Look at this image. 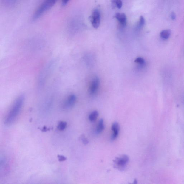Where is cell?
<instances>
[{
	"instance_id": "1",
	"label": "cell",
	"mask_w": 184,
	"mask_h": 184,
	"mask_svg": "<svg viewBox=\"0 0 184 184\" xmlns=\"http://www.w3.org/2000/svg\"><path fill=\"white\" fill-rule=\"evenodd\" d=\"M24 99V96L21 95L16 100L5 118L4 123L6 125H11L16 120L23 106Z\"/></svg>"
},
{
	"instance_id": "2",
	"label": "cell",
	"mask_w": 184,
	"mask_h": 184,
	"mask_svg": "<svg viewBox=\"0 0 184 184\" xmlns=\"http://www.w3.org/2000/svg\"><path fill=\"white\" fill-rule=\"evenodd\" d=\"M57 0H45L36 10L33 17L34 20H37L45 12L54 6Z\"/></svg>"
},
{
	"instance_id": "3",
	"label": "cell",
	"mask_w": 184,
	"mask_h": 184,
	"mask_svg": "<svg viewBox=\"0 0 184 184\" xmlns=\"http://www.w3.org/2000/svg\"><path fill=\"white\" fill-rule=\"evenodd\" d=\"M129 162V157L127 155H120L117 157L113 160V166L119 170L123 171L127 167Z\"/></svg>"
},
{
	"instance_id": "4",
	"label": "cell",
	"mask_w": 184,
	"mask_h": 184,
	"mask_svg": "<svg viewBox=\"0 0 184 184\" xmlns=\"http://www.w3.org/2000/svg\"><path fill=\"white\" fill-rule=\"evenodd\" d=\"M100 13L98 9L94 10L92 16L90 17V20L92 26L95 29L99 27L100 23Z\"/></svg>"
},
{
	"instance_id": "5",
	"label": "cell",
	"mask_w": 184,
	"mask_h": 184,
	"mask_svg": "<svg viewBox=\"0 0 184 184\" xmlns=\"http://www.w3.org/2000/svg\"><path fill=\"white\" fill-rule=\"evenodd\" d=\"M100 86V80L97 77L93 79L89 88V92L91 95L93 96L97 92Z\"/></svg>"
},
{
	"instance_id": "6",
	"label": "cell",
	"mask_w": 184,
	"mask_h": 184,
	"mask_svg": "<svg viewBox=\"0 0 184 184\" xmlns=\"http://www.w3.org/2000/svg\"><path fill=\"white\" fill-rule=\"evenodd\" d=\"M76 101V96L74 94L70 95L64 101L63 107L64 109H69L74 106Z\"/></svg>"
},
{
	"instance_id": "7",
	"label": "cell",
	"mask_w": 184,
	"mask_h": 184,
	"mask_svg": "<svg viewBox=\"0 0 184 184\" xmlns=\"http://www.w3.org/2000/svg\"><path fill=\"white\" fill-rule=\"evenodd\" d=\"M115 17L118 21L122 27H125L127 24V17L125 14L117 13L115 14Z\"/></svg>"
},
{
	"instance_id": "8",
	"label": "cell",
	"mask_w": 184,
	"mask_h": 184,
	"mask_svg": "<svg viewBox=\"0 0 184 184\" xmlns=\"http://www.w3.org/2000/svg\"><path fill=\"white\" fill-rule=\"evenodd\" d=\"M112 129L113 134L112 135L111 140L112 141H114L118 137L120 129V126L118 122H115L112 124Z\"/></svg>"
},
{
	"instance_id": "9",
	"label": "cell",
	"mask_w": 184,
	"mask_h": 184,
	"mask_svg": "<svg viewBox=\"0 0 184 184\" xmlns=\"http://www.w3.org/2000/svg\"><path fill=\"white\" fill-rule=\"evenodd\" d=\"M104 120L103 119H101L98 123L97 129H96V132L98 134H100L104 131Z\"/></svg>"
},
{
	"instance_id": "10",
	"label": "cell",
	"mask_w": 184,
	"mask_h": 184,
	"mask_svg": "<svg viewBox=\"0 0 184 184\" xmlns=\"http://www.w3.org/2000/svg\"><path fill=\"white\" fill-rule=\"evenodd\" d=\"M171 31L170 30H165L160 33V36L163 39H168L171 35Z\"/></svg>"
},
{
	"instance_id": "11",
	"label": "cell",
	"mask_w": 184,
	"mask_h": 184,
	"mask_svg": "<svg viewBox=\"0 0 184 184\" xmlns=\"http://www.w3.org/2000/svg\"><path fill=\"white\" fill-rule=\"evenodd\" d=\"M99 113L96 110L92 112L89 115V120L90 122H92L95 121L98 117L99 116Z\"/></svg>"
},
{
	"instance_id": "12",
	"label": "cell",
	"mask_w": 184,
	"mask_h": 184,
	"mask_svg": "<svg viewBox=\"0 0 184 184\" xmlns=\"http://www.w3.org/2000/svg\"><path fill=\"white\" fill-rule=\"evenodd\" d=\"M111 1L112 5L114 7H117L119 9L121 8L122 6V2L121 0H112Z\"/></svg>"
},
{
	"instance_id": "13",
	"label": "cell",
	"mask_w": 184,
	"mask_h": 184,
	"mask_svg": "<svg viewBox=\"0 0 184 184\" xmlns=\"http://www.w3.org/2000/svg\"><path fill=\"white\" fill-rule=\"evenodd\" d=\"M67 126V123L65 122L61 121L59 123L57 126V129L59 131H63L64 130Z\"/></svg>"
},
{
	"instance_id": "14",
	"label": "cell",
	"mask_w": 184,
	"mask_h": 184,
	"mask_svg": "<svg viewBox=\"0 0 184 184\" xmlns=\"http://www.w3.org/2000/svg\"><path fill=\"white\" fill-rule=\"evenodd\" d=\"M134 62L141 67L144 66L145 64L144 59L141 57H138L136 59L134 60Z\"/></svg>"
},
{
	"instance_id": "15",
	"label": "cell",
	"mask_w": 184,
	"mask_h": 184,
	"mask_svg": "<svg viewBox=\"0 0 184 184\" xmlns=\"http://www.w3.org/2000/svg\"><path fill=\"white\" fill-rule=\"evenodd\" d=\"M145 24V20L144 17L142 16L140 17L139 22L137 25L138 29L142 28Z\"/></svg>"
},
{
	"instance_id": "16",
	"label": "cell",
	"mask_w": 184,
	"mask_h": 184,
	"mask_svg": "<svg viewBox=\"0 0 184 184\" xmlns=\"http://www.w3.org/2000/svg\"><path fill=\"white\" fill-rule=\"evenodd\" d=\"M80 139L81 140L82 143H83L84 145H87L89 143L88 140L86 138L84 135H82L81 136Z\"/></svg>"
},
{
	"instance_id": "17",
	"label": "cell",
	"mask_w": 184,
	"mask_h": 184,
	"mask_svg": "<svg viewBox=\"0 0 184 184\" xmlns=\"http://www.w3.org/2000/svg\"><path fill=\"white\" fill-rule=\"evenodd\" d=\"M57 157L59 162H64V161H66L67 159L66 157L63 155H58Z\"/></svg>"
},
{
	"instance_id": "18",
	"label": "cell",
	"mask_w": 184,
	"mask_h": 184,
	"mask_svg": "<svg viewBox=\"0 0 184 184\" xmlns=\"http://www.w3.org/2000/svg\"><path fill=\"white\" fill-rule=\"evenodd\" d=\"M62 4L63 6H65L68 4L70 0H62Z\"/></svg>"
},
{
	"instance_id": "19",
	"label": "cell",
	"mask_w": 184,
	"mask_h": 184,
	"mask_svg": "<svg viewBox=\"0 0 184 184\" xmlns=\"http://www.w3.org/2000/svg\"><path fill=\"white\" fill-rule=\"evenodd\" d=\"M171 18L172 20H174L176 18V15L174 12H172L171 14Z\"/></svg>"
},
{
	"instance_id": "20",
	"label": "cell",
	"mask_w": 184,
	"mask_h": 184,
	"mask_svg": "<svg viewBox=\"0 0 184 184\" xmlns=\"http://www.w3.org/2000/svg\"><path fill=\"white\" fill-rule=\"evenodd\" d=\"M52 129L48 128L46 127H43V128L41 129V130L42 132H46V131L50 130V129Z\"/></svg>"
}]
</instances>
